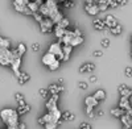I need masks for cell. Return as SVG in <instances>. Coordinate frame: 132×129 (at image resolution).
<instances>
[{"label":"cell","instance_id":"obj_23","mask_svg":"<svg viewBox=\"0 0 132 129\" xmlns=\"http://www.w3.org/2000/svg\"><path fill=\"white\" fill-rule=\"evenodd\" d=\"M16 51H17V56L23 58V56L25 54V51H27V46H25V44L20 42V44L17 45V48H16Z\"/></svg>","mask_w":132,"mask_h":129},{"label":"cell","instance_id":"obj_3","mask_svg":"<svg viewBox=\"0 0 132 129\" xmlns=\"http://www.w3.org/2000/svg\"><path fill=\"white\" fill-rule=\"evenodd\" d=\"M42 63H44V66H46L50 71H56L60 69L61 66V61L56 57V56H53L52 53H45V54L42 56Z\"/></svg>","mask_w":132,"mask_h":129},{"label":"cell","instance_id":"obj_16","mask_svg":"<svg viewBox=\"0 0 132 129\" xmlns=\"http://www.w3.org/2000/svg\"><path fill=\"white\" fill-rule=\"evenodd\" d=\"M61 119L63 121H74L75 120V115L73 112H70V111H65V112L61 113Z\"/></svg>","mask_w":132,"mask_h":129},{"label":"cell","instance_id":"obj_26","mask_svg":"<svg viewBox=\"0 0 132 129\" xmlns=\"http://www.w3.org/2000/svg\"><path fill=\"white\" fill-rule=\"evenodd\" d=\"M0 49H11V41L8 38L0 37Z\"/></svg>","mask_w":132,"mask_h":129},{"label":"cell","instance_id":"obj_44","mask_svg":"<svg viewBox=\"0 0 132 129\" xmlns=\"http://www.w3.org/2000/svg\"><path fill=\"white\" fill-rule=\"evenodd\" d=\"M104 115V112L102 111V109H98L96 112H95V116H98V117H101V116H103Z\"/></svg>","mask_w":132,"mask_h":129},{"label":"cell","instance_id":"obj_12","mask_svg":"<svg viewBox=\"0 0 132 129\" xmlns=\"http://www.w3.org/2000/svg\"><path fill=\"white\" fill-rule=\"evenodd\" d=\"M20 66H21V57H16V58L12 61V63H11V69L13 70V72L16 74V77L21 72V71H20Z\"/></svg>","mask_w":132,"mask_h":129},{"label":"cell","instance_id":"obj_31","mask_svg":"<svg viewBox=\"0 0 132 129\" xmlns=\"http://www.w3.org/2000/svg\"><path fill=\"white\" fill-rule=\"evenodd\" d=\"M107 4H108V8H118L119 7L116 0H107Z\"/></svg>","mask_w":132,"mask_h":129},{"label":"cell","instance_id":"obj_2","mask_svg":"<svg viewBox=\"0 0 132 129\" xmlns=\"http://www.w3.org/2000/svg\"><path fill=\"white\" fill-rule=\"evenodd\" d=\"M83 41H85L83 36H75V34H74V32H73V30H69V29L66 30L65 36L60 40V42H61L62 45H70L71 48L82 45V44H83Z\"/></svg>","mask_w":132,"mask_h":129},{"label":"cell","instance_id":"obj_1","mask_svg":"<svg viewBox=\"0 0 132 129\" xmlns=\"http://www.w3.org/2000/svg\"><path fill=\"white\" fill-rule=\"evenodd\" d=\"M0 119L5 124L7 129H17L19 125V113L13 108H4L0 111Z\"/></svg>","mask_w":132,"mask_h":129},{"label":"cell","instance_id":"obj_27","mask_svg":"<svg viewBox=\"0 0 132 129\" xmlns=\"http://www.w3.org/2000/svg\"><path fill=\"white\" fill-rule=\"evenodd\" d=\"M15 99H16V102H17V105H24V104H27L23 94H20V92H16V94H15Z\"/></svg>","mask_w":132,"mask_h":129},{"label":"cell","instance_id":"obj_18","mask_svg":"<svg viewBox=\"0 0 132 129\" xmlns=\"http://www.w3.org/2000/svg\"><path fill=\"white\" fill-rule=\"evenodd\" d=\"M85 104H86V107H93V108H95V107L99 104V102H96L94 99V96L90 95V96H87V98L85 99Z\"/></svg>","mask_w":132,"mask_h":129},{"label":"cell","instance_id":"obj_47","mask_svg":"<svg viewBox=\"0 0 132 129\" xmlns=\"http://www.w3.org/2000/svg\"><path fill=\"white\" fill-rule=\"evenodd\" d=\"M131 46H132V36H131Z\"/></svg>","mask_w":132,"mask_h":129},{"label":"cell","instance_id":"obj_4","mask_svg":"<svg viewBox=\"0 0 132 129\" xmlns=\"http://www.w3.org/2000/svg\"><path fill=\"white\" fill-rule=\"evenodd\" d=\"M54 25L56 24H54L50 19L44 17V20L40 23V29H41L42 33H50V32H53V29H54Z\"/></svg>","mask_w":132,"mask_h":129},{"label":"cell","instance_id":"obj_5","mask_svg":"<svg viewBox=\"0 0 132 129\" xmlns=\"http://www.w3.org/2000/svg\"><path fill=\"white\" fill-rule=\"evenodd\" d=\"M49 53H52L53 56H56L60 61L62 59V44L58 41V42H53V44L49 46Z\"/></svg>","mask_w":132,"mask_h":129},{"label":"cell","instance_id":"obj_30","mask_svg":"<svg viewBox=\"0 0 132 129\" xmlns=\"http://www.w3.org/2000/svg\"><path fill=\"white\" fill-rule=\"evenodd\" d=\"M62 5H63L65 8H73V7H74V2H73V0H63Z\"/></svg>","mask_w":132,"mask_h":129},{"label":"cell","instance_id":"obj_29","mask_svg":"<svg viewBox=\"0 0 132 129\" xmlns=\"http://www.w3.org/2000/svg\"><path fill=\"white\" fill-rule=\"evenodd\" d=\"M38 94H40V96H41L44 100H48L49 99V91H48V88H40L38 90Z\"/></svg>","mask_w":132,"mask_h":129},{"label":"cell","instance_id":"obj_32","mask_svg":"<svg viewBox=\"0 0 132 129\" xmlns=\"http://www.w3.org/2000/svg\"><path fill=\"white\" fill-rule=\"evenodd\" d=\"M30 49H32V51L37 53V51H40L41 46H40V44H38V42H33V44H32V46H30Z\"/></svg>","mask_w":132,"mask_h":129},{"label":"cell","instance_id":"obj_8","mask_svg":"<svg viewBox=\"0 0 132 129\" xmlns=\"http://www.w3.org/2000/svg\"><path fill=\"white\" fill-rule=\"evenodd\" d=\"M71 51H73V48L70 45H62V59H61V62H68L70 59Z\"/></svg>","mask_w":132,"mask_h":129},{"label":"cell","instance_id":"obj_13","mask_svg":"<svg viewBox=\"0 0 132 129\" xmlns=\"http://www.w3.org/2000/svg\"><path fill=\"white\" fill-rule=\"evenodd\" d=\"M85 11H86V13L90 15V16H96L99 13V8H98L96 3H94L91 5H85Z\"/></svg>","mask_w":132,"mask_h":129},{"label":"cell","instance_id":"obj_43","mask_svg":"<svg viewBox=\"0 0 132 129\" xmlns=\"http://www.w3.org/2000/svg\"><path fill=\"white\" fill-rule=\"evenodd\" d=\"M27 128V125H25V123H19V125H17V129H25Z\"/></svg>","mask_w":132,"mask_h":129},{"label":"cell","instance_id":"obj_36","mask_svg":"<svg viewBox=\"0 0 132 129\" xmlns=\"http://www.w3.org/2000/svg\"><path fill=\"white\" fill-rule=\"evenodd\" d=\"M124 75H126L127 78H132V67L127 66V67L124 69Z\"/></svg>","mask_w":132,"mask_h":129},{"label":"cell","instance_id":"obj_6","mask_svg":"<svg viewBox=\"0 0 132 129\" xmlns=\"http://www.w3.org/2000/svg\"><path fill=\"white\" fill-rule=\"evenodd\" d=\"M118 91H119V94H120V96H122V98L129 99L131 96H132V88H129L127 84H119Z\"/></svg>","mask_w":132,"mask_h":129},{"label":"cell","instance_id":"obj_11","mask_svg":"<svg viewBox=\"0 0 132 129\" xmlns=\"http://www.w3.org/2000/svg\"><path fill=\"white\" fill-rule=\"evenodd\" d=\"M48 91L50 95H60V92L63 91V86L62 84H58V83H54V84H50L48 87Z\"/></svg>","mask_w":132,"mask_h":129},{"label":"cell","instance_id":"obj_40","mask_svg":"<svg viewBox=\"0 0 132 129\" xmlns=\"http://www.w3.org/2000/svg\"><path fill=\"white\" fill-rule=\"evenodd\" d=\"M79 129H91V125L90 124H87V123H82Z\"/></svg>","mask_w":132,"mask_h":129},{"label":"cell","instance_id":"obj_45","mask_svg":"<svg viewBox=\"0 0 132 129\" xmlns=\"http://www.w3.org/2000/svg\"><path fill=\"white\" fill-rule=\"evenodd\" d=\"M95 2L94 0H85V5H91V4H94Z\"/></svg>","mask_w":132,"mask_h":129},{"label":"cell","instance_id":"obj_46","mask_svg":"<svg viewBox=\"0 0 132 129\" xmlns=\"http://www.w3.org/2000/svg\"><path fill=\"white\" fill-rule=\"evenodd\" d=\"M57 83H58V84H62V83H63V78H60V79L57 80Z\"/></svg>","mask_w":132,"mask_h":129},{"label":"cell","instance_id":"obj_24","mask_svg":"<svg viewBox=\"0 0 132 129\" xmlns=\"http://www.w3.org/2000/svg\"><path fill=\"white\" fill-rule=\"evenodd\" d=\"M96 5H98V8H99V12H104V11H107V9H108L107 0H98Z\"/></svg>","mask_w":132,"mask_h":129},{"label":"cell","instance_id":"obj_35","mask_svg":"<svg viewBox=\"0 0 132 129\" xmlns=\"http://www.w3.org/2000/svg\"><path fill=\"white\" fill-rule=\"evenodd\" d=\"M57 126H58V124H56V123H48L44 125L45 129H57Z\"/></svg>","mask_w":132,"mask_h":129},{"label":"cell","instance_id":"obj_9","mask_svg":"<svg viewBox=\"0 0 132 129\" xmlns=\"http://www.w3.org/2000/svg\"><path fill=\"white\" fill-rule=\"evenodd\" d=\"M103 21H104V24H106V28L107 29H111V28H114V26H116L119 23H118V20L112 16V15H107L104 19H103Z\"/></svg>","mask_w":132,"mask_h":129},{"label":"cell","instance_id":"obj_22","mask_svg":"<svg viewBox=\"0 0 132 129\" xmlns=\"http://www.w3.org/2000/svg\"><path fill=\"white\" fill-rule=\"evenodd\" d=\"M28 9L32 12V15L33 13H36V12H38V8H40V5L36 3V2H33V0H29V3H28Z\"/></svg>","mask_w":132,"mask_h":129},{"label":"cell","instance_id":"obj_42","mask_svg":"<svg viewBox=\"0 0 132 129\" xmlns=\"http://www.w3.org/2000/svg\"><path fill=\"white\" fill-rule=\"evenodd\" d=\"M73 32H74L75 36H82V32H81V29H78V28H75Z\"/></svg>","mask_w":132,"mask_h":129},{"label":"cell","instance_id":"obj_15","mask_svg":"<svg viewBox=\"0 0 132 129\" xmlns=\"http://www.w3.org/2000/svg\"><path fill=\"white\" fill-rule=\"evenodd\" d=\"M93 96H94V99H95L96 102L101 103V102H103V100L106 99V91H104V90H96Z\"/></svg>","mask_w":132,"mask_h":129},{"label":"cell","instance_id":"obj_17","mask_svg":"<svg viewBox=\"0 0 132 129\" xmlns=\"http://www.w3.org/2000/svg\"><path fill=\"white\" fill-rule=\"evenodd\" d=\"M66 30H68V29H63V28H61V26H58V25H54V29H53L54 34H56V37H57L58 40H61V38L65 36Z\"/></svg>","mask_w":132,"mask_h":129},{"label":"cell","instance_id":"obj_38","mask_svg":"<svg viewBox=\"0 0 132 129\" xmlns=\"http://www.w3.org/2000/svg\"><path fill=\"white\" fill-rule=\"evenodd\" d=\"M93 56L96 57V58H99V57L103 56V51H102V50H94V51H93Z\"/></svg>","mask_w":132,"mask_h":129},{"label":"cell","instance_id":"obj_10","mask_svg":"<svg viewBox=\"0 0 132 129\" xmlns=\"http://www.w3.org/2000/svg\"><path fill=\"white\" fill-rule=\"evenodd\" d=\"M118 107H119V108H122V109H124L126 112H128V111L132 109L131 100L127 99V98H122V96H120V99H119V105Z\"/></svg>","mask_w":132,"mask_h":129},{"label":"cell","instance_id":"obj_21","mask_svg":"<svg viewBox=\"0 0 132 129\" xmlns=\"http://www.w3.org/2000/svg\"><path fill=\"white\" fill-rule=\"evenodd\" d=\"M110 112H111V116L118 117V119H120V117H122L123 115H126V111L122 109V108H119V107H116V108H112Z\"/></svg>","mask_w":132,"mask_h":129},{"label":"cell","instance_id":"obj_25","mask_svg":"<svg viewBox=\"0 0 132 129\" xmlns=\"http://www.w3.org/2000/svg\"><path fill=\"white\" fill-rule=\"evenodd\" d=\"M108 32H110L111 34H114V36H119V34H122L123 28H122V25H120V24H118L116 26H114V28H111V29H108Z\"/></svg>","mask_w":132,"mask_h":129},{"label":"cell","instance_id":"obj_7","mask_svg":"<svg viewBox=\"0 0 132 129\" xmlns=\"http://www.w3.org/2000/svg\"><path fill=\"white\" fill-rule=\"evenodd\" d=\"M95 70V64L93 63V62H85V63H82L81 64V67H79V72L81 74H90V72H93Z\"/></svg>","mask_w":132,"mask_h":129},{"label":"cell","instance_id":"obj_14","mask_svg":"<svg viewBox=\"0 0 132 129\" xmlns=\"http://www.w3.org/2000/svg\"><path fill=\"white\" fill-rule=\"evenodd\" d=\"M93 26H94L95 30H106V29H107L103 19H95V20L93 21Z\"/></svg>","mask_w":132,"mask_h":129},{"label":"cell","instance_id":"obj_20","mask_svg":"<svg viewBox=\"0 0 132 129\" xmlns=\"http://www.w3.org/2000/svg\"><path fill=\"white\" fill-rule=\"evenodd\" d=\"M29 79H30V75H29L28 72H20V74L17 75V80H19V83H20V84L27 83Z\"/></svg>","mask_w":132,"mask_h":129},{"label":"cell","instance_id":"obj_48","mask_svg":"<svg viewBox=\"0 0 132 129\" xmlns=\"http://www.w3.org/2000/svg\"><path fill=\"white\" fill-rule=\"evenodd\" d=\"M131 58H132V50H131Z\"/></svg>","mask_w":132,"mask_h":129},{"label":"cell","instance_id":"obj_19","mask_svg":"<svg viewBox=\"0 0 132 129\" xmlns=\"http://www.w3.org/2000/svg\"><path fill=\"white\" fill-rule=\"evenodd\" d=\"M17 113L19 116L20 115H25V113H29L30 112V105L29 104H24V105H17Z\"/></svg>","mask_w":132,"mask_h":129},{"label":"cell","instance_id":"obj_34","mask_svg":"<svg viewBox=\"0 0 132 129\" xmlns=\"http://www.w3.org/2000/svg\"><path fill=\"white\" fill-rule=\"evenodd\" d=\"M78 88H81V90H87L89 88V83L87 82H78Z\"/></svg>","mask_w":132,"mask_h":129},{"label":"cell","instance_id":"obj_33","mask_svg":"<svg viewBox=\"0 0 132 129\" xmlns=\"http://www.w3.org/2000/svg\"><path fill=\"white\" fill-rule=\"evenodd\" d=\"M32 16H33V17H35V20H36V21H38V24H40V23H41V21L44 20V16H42V15H41L40 12H36V13H33Z\"/></svg>","mask_w":132,"mask_h":129},{"label":"cell","instance_id":"obj_39","mask_svg":"<svg viewBox=\"0 0 132 129\" xmlns=\"http://www.w3.org/2000/svg\"><path fill=\"white\" fill-rule=\"evenodd\" d=\"M116 2H118L119 7H124V5L128 4V0H116Z\"/></svg>","mask_w":132,"mask_h":129},{"label":"cell","instance_id":"obj_41","mask_svg":"<svg viewBox=\"0 0 132 129\" xmlns=\"http://www.w3.org/2000/svg\"><path fill=\"white\" fill-rule=\"evenodd\" d=\"M98 82V78L95 77V75H90V78H89V83H96Z\"/></svg>","mask_w":132,"mask_h":129},{"label":"cell","instance_id":"obj_28","mask_svg":"<svg viewBox=\"0 0 132 129\" xmlns=\"http://www.w3.org/2000/svg\"><path fill=\"white\" fill-rule=\"evenodd\" d=\"M56 25H58V26H61V28H63V29H68L69 28V25H70V21L66 19V17H63L60 23H57Z\"/></svg>","mask_w":132,"mask_h":129},{"label":"cell","instance_id":"obj_37","mask_svg":"<svg viewBox=\"0 0 132 129\" xmlns=\"http://www.w3.org/2000/svg\"><path fill=\"white\" fill-rule=\"evenodd\" d=\"M101 45H102V48H104V49L110 48V40H108V38H103V40L101 41Z\"/></svg>","mask_w":132,"mask_h":129}]
</instances>
